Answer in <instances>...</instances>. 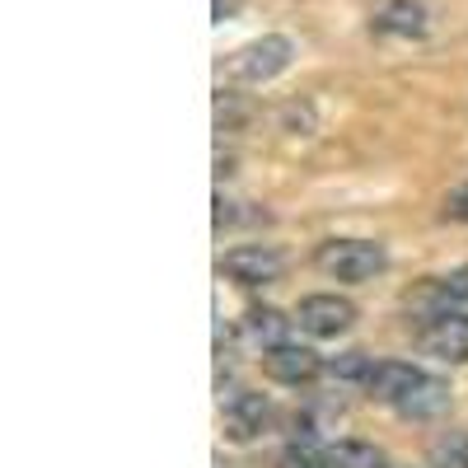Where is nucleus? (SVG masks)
Returning a JSON list of instances; mask_svg holds the SVG:
<instances>
[{
    "label": "nucleus",
    "instance_id": "1",
    "mask_svg": "<svg viewBox=\"0 0 468 468\" xmlns=\"http://www.w3.org/2000/svg\"><path fill=\"white\" fill-rule=\"evenodd\" d=\"M370 399L394 408L399 417H412V421H426V417H441L450 408V384L421 366H408V361H379L366 379Z\"/></svg>",
    "mask_w": 468,
    "mask_h": 468
},
{
    "label": "nucleus",
    "instance_id": "2",
    "mask_svg": "<svg viewBox=\"0 0 468 468\" xmlns=\"http://www.w3.org/2000/svg\"><path fill=\"white\" fill-rule=\"evenodd\" d=\"M314 267L324 271V277H333V282H375L379 271L388 267V253H384V244H375V239H324L319 249H314Z\"/></svg>",
    "mask_w": 468,
    "mask_h": 468
},
{
    "label": "nucleus",
    "instance_id": "3",
    "mask_svg": "<svg viewBox=\"0 0 468 468\" xmlns=\"http://www.w3.org/2000/svg\"><path fill=\"white\" fill-rule=\"evenodd\" d=\"M417 346L441 361H468V314H459V309H426L417 324Z\"/></svg>",
    "mask_w": 468,
    "mask_h": 468
},
{
    "label": "nucleus",
    "instance_id": "4",
    "mask_svg": "<svg viewBox=\"0 0 468 468\" xmlns=\"http://www.w3.org/2000/svg\"><path fill=\"white\" fill-rule=\"evenodd\" d=\"M220 271L229 282H239V286H271V282H282L286 258H282V249H271V244H239V249H229L220 258Z\"/></svg>",
    "mask_w": 468,
    "mask_h": 468
},
{
    "label": "nucleus",
    "instance_id": "5",
    "mask_svg": "<svg viewBox=\"0 0 468 468\" xmlns=\"http://www.w3.org/2000/svg\"><path fill=\"white\" fill-rule=\"evenodd\" d=\"M295 324L309 333V337H342L351 324H356V304L346 295H333V291H319V295H304L295 304Z\"/></svg>",
    "mask_w": 468,
    "mask_h": 468
},
{
    "label": "nucleus",
    "instance_id": "6",
    "mask_svg": "<svg viewBox=\"0 0 468 468\" xmlns=\"http://www.w3.org/2000/svg\"><path fill=\"white\" fill-rule=\"evenodd\" d=\"M291 37H258V43H249L239 57H234V80H244V85H267V80H277V75L291 66Z\"/></svg>",
    "mask_w": 468,
    "mask_h": 468
},
{
    "label": "nucleus",
    "instance_id": "7",
    "mask_svg": "<svg viewBox=\"0 0 468 468\" xmlns=\"http://www.w3.org/2000/svg\"><path fill=\"white\" fill-rule=\"evenodd\" d=\"M262 375L277 379V384L300 388V384H314L324 375V361H319V351H309L300 342H282V346L262 351Z\"/></svg>",
    "mask_w": 468,
    "mask_h": 468
},
{
    "label": "nucleus",
    "instance_id": "8",
    "mask_svg": "<svg viewBox=\"0 0 468 468\" xmlns=\"http://www.w3.org/2000/svg\"><path fill=\"white\" fill-rule=\"evenodd\" d=\"M220 421H225V436L234 441V445H249V441H258L262 431H267V421H271V403L262 399V394H234L225 408H220Z\"/></svg>",
    "mask_w": 468,
    "mask_h": 468
},
{
    "label": "nucleus",
    "instance_id": "9",
    "mask_svg": "<svg viewBox=\"0 0 468 468\" xmlns=\"http://www.w3.org/2000/svg\"><path fill=\"white\" fill-rule=\"evenodd\" d=\"M375 33H394V37H421L426 33V10L417 0H379L370 15Z\"/></svg>",
    "mask_w": 468,
    "mask_h": 468
},
{
    "label": "nucleus",
    "instance_id": "10",
    "mask_svg": "<svg viewBox=\"0 0 468 468\" xmlns=\"http://www.w3.org/2000/svg\"><path fill=\"white\" fill-rule=\"evenodd\" d=\"M291 324H295V319H286L282 309H267V304H262V309H249V314H244V333H249L262 351L291 342Z\"/></svg>",
    "mask_w": 468,
    "mask_h": 468
},
{
    "label": "nucleus",
    "instance_id": "11",
    "mask_svg": "<svg viewBox=\"0 0 468 468\" xmlns=\"http://www.w3.org/2000/svg\"><path fill=\"white\" fill-rule=\"evenodd\" d=\"M324 463L328 468H394L388 454L370 441H337V445L324 450Z\"/></svg>",
    "mask_w": 468,
    "mask_h": 468
},
{
    "label": "nucleus",
    "instance_id": "12",
    "mask_svg": "<svg viewBox=\"0 0 468 468\" xmlns=\"http://www.w3.org/2000/svg\"><path fill=\"white\" fill-rule=\"evenodd\" d=\"M426 295L436 300V309H463V304H468V267L445 271V277H431Z\"/></svg>",
    "mask_w": 468,
    "mask_h": 468
},
{
    "label": "nucleus",
    "instance_id": "13",
    "mask_svg": "<svg viewBox=\"0 0 468 468\" xmlns=\"http://www.w3.org/2000/svg\"><path fill=\"white\" fill-rule=\"evenodd\" d=\"M426 459H431V468H468V436H463V431L441 436Z\"/></svg>",
    "mask_w": 468,
    "mask_h": 468
},
{
    "label": "nucleus",
    "instance_id": "14",
    "mask_svg": "<svg viewBox=\"0 0 468 468\" xmlns=\"http://www.w3.org/2000/svg\"><path fill=\"white\" fill-rule=\"evenodd\" d=\"M370 356L366 351H346V356H337L333 366H328V375H337V379H370Z\"/></svg>",
    "mask_w": 468,
    "mask_h": 468
},
{
    "label": "nucleus",
    "instance_id": "15",
    "mask_svg": "<svg viewBox=\"0 0 468 468\" xmlns=\"http://www.w3.org/2000/svg\"><path fill=\"white\" fill-rule=\"evenodd\" d=\"M277 468H328V463H324L319 450H309V445H286L282 459H277Z\"/></svg>",
    "mask_w": 468,
    "mask_h": 468
},
{
    "label": "nucleus",
    "instance_id": "16",
    "mask_svg": "<svg viewBox=\"0 0 468 468\" xmlns=\"http://www.w3.org/2000/svg\"><path fill=\"white\" fill-rule=\"evenodd\" d=\"M445 211H450L454 220H468V183L450 192V202H445Z\"/></svg>",
    "mask_w": 468,
    "mask_h": 468
}]
</instances>
